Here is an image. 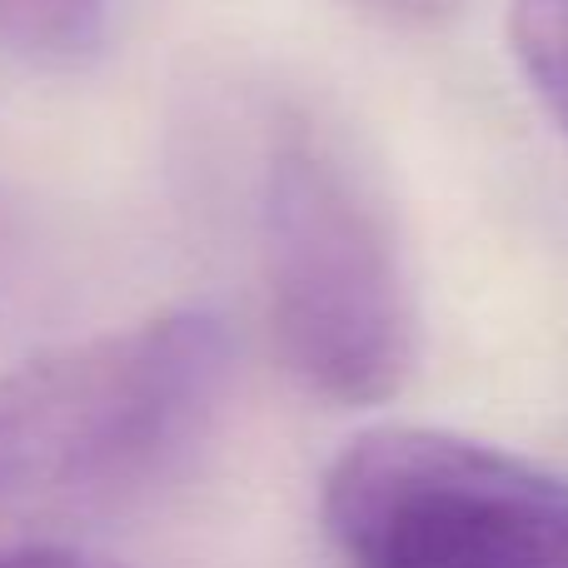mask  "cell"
Segmentation results:
<instances>
[{
  "label": "cell",
  "instance_id": "obj_1",
  "mask_svg": "<svg viewBox=\"0 0 568 568\" xmlns=\"http://www.w3.org/2000/svg\"><path fill=\"white\" fill-rule=\"evenodd\" d=\"M230 339L170 310L0 374V554L50 549L115 519L200 439Z\"/></svg>",
  "mask_w": 568,
  "mask_h": 568
},
{
  "label": "cell",
  "instance_id": "obj_7",
  "mask_svg": "<svg viewBox=\"0 0 568 568\" xmlns=\"http://www.w3.org/2000/svg\"><path fill=\"white\" fill-rule=\"evenodd\" d=\"M364 6H374L379 16H394V20H434V16H444L454 0H364Z\"/></svg>",
  "mask_w": 568,
  "mask_h": 568
},
{
  "label": "cell",
  "instance_id": "obj_5",
  "mask_svg": "<svg viewBox=\"0 0 568 568\" xmlns=\"http://www.w3.org/2000/svg\"><path fill=\"white\" fill-rule=\"evenodd\" d=\"M509 40L524 80L568 135V0H514Z\"/></svg>",
  "mask_w": 568,
  "mask_h": 568
},
{
  "label": "cell",
  "instance_id": "obj_2",
  "mask_svg": "<svg viewBox=\"0 0 568 568\" xmlns=\"http://www.w3.org/2000/svg\"><path fill=\"white\" fill-rule=\"evenodd\" d=\"M260 290L280 359L334 404H379L414 359L399 235L324 130L284 120L255 190Z\"/></svg>",
  "mask_w": 568,
  "mask_h": 568
},
{
  "label": "cell",
  "instance_id": "obj_3",
  "mask_svg": "<svg viewBox=\"0 0 568 568\" xmlns=\"http://www.w3.org/2000/svg\"><path fill=\"white\" fill-rule=\"evenodd\" d=\"M334 568H568V484L439 429L359 434L329 464Z\"/></svg>",
  "mask_w": 568,
  "mask_h": 568
},
{
  "label": "cell",
  "instance_id": "obj_6",
  "mask_svg": "<svg viewBox=\"0 0 568 568\" xmlns=\"http://www.w3.org/2000/svg\"><path fill=\"white\" fill-rule=\"evenodd\" d=\"M0 568H120V564L90 559V554L70 549V544H50V549H6Z\"/></svg>",
  "mask_w": 568,
  "mask_h": 568
},
{
  "label": "cell",
  "instance_id": "obj_4",
  "mask_svg": "<svg viewBox=\"0 0 568 568\" xmlns=\"http://www.w3.org/2000/svg\"><path fill=\"white\" fill-rule=\"evenodd\" d=\"M110 30V0H0V45L36 65H80Z\"/></svg>",
  "mask_w": 568,
  "mask_h": 568
}]
</instances>
